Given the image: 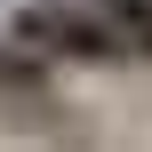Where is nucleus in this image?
Segmentation results:
<instances>
[{"mask_svg":"<svg viewBox=\"0 0 152 152\" xmlns=\"http://www.w3.org/2000/svg\"><path fill=\"white\" fill-rule=\"evenodd\" d=\"M48 48L72 56V64H128V32H120L104 8H64V24H56Z\"/></svg>","mask_w":152,"mask_h":152,"instance_id":"f257e3e1","label":"nucleus"},{"mask_svg":"<svg viewBox=\"0 0 152 152\" xmlns=\"http://www.w3.org/2000/svg\"><path fill=\"white\" fill-rule=\"evenodd\" d=\"M48 88V48H24L16 32H0V96H40Z\"/></svg>","mask_w":152,"mask_h":152,"instance_id":"f03ea898","label":"nucleus"},{"mask_svg":"<svg viewBox=\"0 0 152 152\" xmlns=\"http://www.w3.org/2000/svg\"><path fill=\"white\" fill-rule=\"evenodd\" d=\"M96 8H104V16L120 24V32H136V24H152V0H96Z\"/></svg>","mask_w":152,"mask_h":152,"instance_id":"20e7f679","label":"nucleus"},{"mask_svg":"<svg viewBox=\"0 0 152 152\" xmlns=\"http://www.w3.org/2000/svg\"><path fill=\"white\" fill-rule=\"evenodd\" d=\"M56 24H64V0H24V8L8 16V32H16L24 48H48V40H56Z\"/></svg>","mask_w":152,"mask_h":152,"instance_id":"7ed1b4c3","label":"nucleus"},{"mask_svg":"<svg viewBox=\"0 0 152 152\" xmlns=\"http://www.w3.org/2000/svg\"><path fill=\"white\" fill-rule=\"evenodd\" d=\"M128 56H144V64H152V24H136V32H128Z\"/></svg>","mask_w":152,"mask_h":152,"instance_id":"39448f33","label":"nucleus"}]
</instances>
